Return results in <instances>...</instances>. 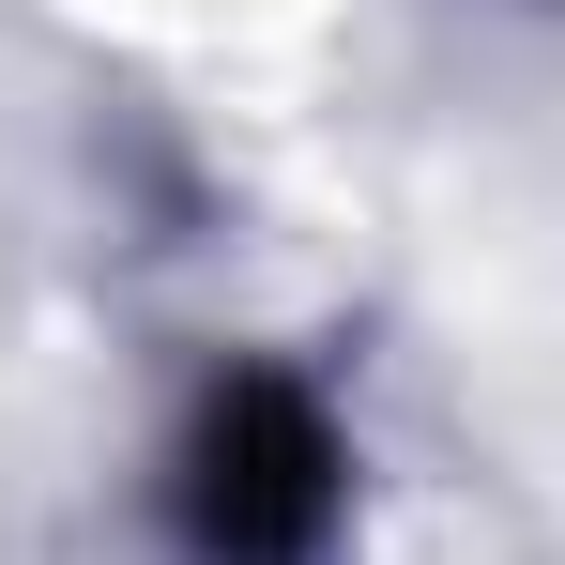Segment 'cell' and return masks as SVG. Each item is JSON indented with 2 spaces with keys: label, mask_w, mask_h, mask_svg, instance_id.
Returning a JSON list of instances; mask_svg holds the SVG:
<instances>
[{
  "label": "cell",
  "mask_w": 565,
  "mask_h": 565,
  "mask_svg": "<svg viewBox=\"0 0 565 565\" xmlns=\"http://www.w3.org/2000/svg\"><path fill=\"white\" fill-rule=\"evenodd\" d=\"M352 520V444L306 367H214L169 444V535L184 565H321Z\"/></svg>",
  "instance_id": "6da1fadb"
}]
</instances>
